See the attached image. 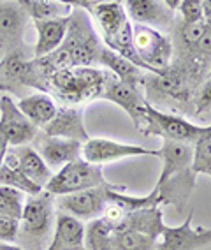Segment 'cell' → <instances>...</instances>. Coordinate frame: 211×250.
I'll return each instance as SVG.
<instances>
[{
  "label": "cell",
  "instance_id": "cell-20",
  "mask_svg": "<svg viewBox=\"0 0 211 250\" xmlns=\"http://www.w3.org/2000/svg\"><path fill=\"white\" fill-rule=\"evenodd\" d=\"M157 157L162 162V171L157 183L164 182L169 176L192 167L193 148L190 143L185 141H173V139H162V146L157 150Z\"/></svg>",
  "mask_w": 211,
  "mask_h": 250
},
{
  "label": "cell",
  "instance_id": "cell-3",
  "mask_svg": "<svg viewBox=\"0 0 211 250\" xmlns=\"http://www.w3.org/2000/svg\"><path fill=\"white\" fill-rule=\"evenodd\" d=\"M57 208L55 196L48 190H40L36 196H27L19 219L16 241L23 250H46L55 229Z\"/></svg>",
  "mask_w": 211,
  "mask_h": 250
},
{
  "label": "cell",
  "instance_id": "cell-30",
  "mask_svg": "<svg viewBox=\"0 0 211 250\" xmlns=\"http://www.w3.org/2000/svg\"><path fill=\"white\" fill-rule=\"evenodd\" d=\"M176 11L180 13V20L183 23H197L204 20L202 0H181Z\"/></svg>",
  "mask_w": 211,
  "mask_h": 250
},
{
  "label": "cell",
  "instance_id": "cell-10",
  "mask_svg": "<svg viewBox=\"0 0 211 250\" xmlns=\"http://www.w3.org/2000/svg\"><path fill=\"white\" fill-rule=\"evenodd\" d=\"M30 16L16 0H0V53L27 49L25 30Z\"/></svg>",
  "mask_w": 211,
  "mask_h": 250
},
{
  "label": "cell",
  "instance_id": "cell-2",
  "mask_svg": "<svg viewBox=\"0 0 211 250\" xmlns=\"http://www.w3.org/2000/svg\"><path fill=\"white\" fill-rule=\"evenodd\" d=\"M106 74L102 67L57 69L46 76V94L58 99L62 106H83L102 97Z\"/></svg>",
  "mask_w": 211,
  "mask_h": 250
},
{
  "label": "cell",
  "instance_id": "cell-9",
  "mask_svg": "<svg viewBox=\"0 0 211 250\" xmlns=\"http://www.w3.org/2000/svg\"><path fill=\"white\" fill-rule=\"evenodd\" d=\"M143 155L157 157V150L139 146V145L120 143V141H113L108 138H90L83 143V148H81V157L86 162L97 166H106L111 162L123 161V159Z\"/></svg>",
  "mask_w": 211,
  "mask_h": 250
},
{
  "label": "cell",
  "instance_id": "cell-23",
  "mask_svg": "<svg viewBox=\"0 0 211 250\" xmlns=\"http://www.w3.org/2000/svg\"><path fill=\"white\" fill-rule=\"evenodd\" d=\"M99 67L109 71L113 76H116L123 83H129V85H134V86H143V81H144L143 69L137 67L129 58L115 53L113 49L106 48V46H104L99 55Z\"/></svg>",
  "mask_w": 211,
  "mask_h": 250
},
{
  "label": "cell",
  "instance_id": "cell-36",
  "mask_svg": "<svg viewBox=\"0 0 211 250\" xmlns=\"http://www.w3.org/2000/svg\"><path fill=\"white\" fill-rule=\"evenodd\" d=\"M0 250H23L19 245H13V243H5V241H0Z\"/></svg>",
  "mask_w": 211,
  "mask_h": 250
},
{
  "label": "cell",
  "instance_id": "cell-38",
  "mask_svg": "<svg viewBox=\"0 0 211 250\" xmlns=\"http://www.w3.org/2000/svg\"><path fill=\"white\" fill-rule=\"evenodd\" d=\"M99 2H113V4H123V0H99Z\"/></svg>",
  "mask_w": 211,
  "mask_h": 250
},
{
  "label": "cell",
  "instance_id": "cell-37",
  "mask_svg": "<svg viewBox=\"0 0 211 250\" xmlns=\"http://www.w3.org/2000/svg\"><path fill=\"white\" fill-rule=\"evenodd\" d=\"M164 4H166L171 11H176L178 9V5L181 4V0H164Z\"/></svg>",
  "mask_w": 211,
  "mask_h": 250
},
{
  "label": "cell",
  "instance_id": "cell-29",
  "mask_svg": "<svg viewBox=\"0 0 211 250\" xmlns=\"http://www.w3.org/2000/svg\"><path fill=\"white\" fill-rule=\"evenodd\" d=\"M0 185H7V187L18 188V190L27 194V196H36L40 190H44V188H40L39 185H36L34 182H30V180L23 173H19L18 169L9 167V166H5V164L0 166Z\"/></svg>",
  "mask_w": 211,
  "mask_h": 250
},
{
  "label": "cell",
  "instance_id": "cell-35",
  "mask_svg": "<svg viewBox=\"0 0 211 250\" xmlns=\"http://www.w3.org/2000/svg\"><path fill=\"white\" fill-rule=\"evenodd\" d=\"M202 5H204V20L211 21V0H202Z\"/></svg>",
  "mask_w": 211,
  "mask_h": 250
},
{
  "label": "cell",
  "instance_id": "cell-14",
  "mask_svg": "<svg viewBox=\"0 0 211 250\" xmlns=\"http://www.w3.org/2000/svg\"><path fill=\"white\" fill-rule=\"evenodd\" d=\"M195 185H197V173L192 167H187V169L178 171L176 174L169 176L164 182L155 183L153 190L157 192L160 206L173 205L180 213H183L189 206L193 190H195Z\"/></svg>",
  "mask_w": 211,
  "mask_h": 250
},
{
  "label": "cell",
  "instance_id": "cell-13",
  "mask_svg": "<svg viewBox=\"0 0 211 250\" xmlns=\"http://www.w3.org/2000/svg\"><path fill=\"white\" fill-rule=\"evenodd\" d=\"M193 210L180 226H164L157 250H201L211 245V228H193Z\"/></svg>",
  "mask_w": 211,
  "mask_h": 250
},
{
  "label": "cell",
  "instance_id": "cell-18",
  "mask_svg": "<svg viewBox=\"0 0 211 250\" xmlns=\"http://www.w3.org/2000/svg\"><path fill=\"white\" fill-rule=\"evenodd\" d=\"M40 130L48 136L74 139L79 143H85L90 139L86 132L85 120H83V106H60L53 120Z\"/></svg>",
  "mask_w": 211,
  "mask_h": 250
},
{
  "label": "cell",
  "instance_id": "cell-39",
  "mask_svg": "<svg viewBox=\"0 0 211 250\" xmlns=\"http://www.w3.org/2000/svg\"><path fill=\"white\" fill-rule=\"evenodd\" d=\"M86 2H88V4H90L92 7H94V5L97 4V2H99V0H86Z\"/></svg>",
  "mask_w": 211,
  "mask_h": 250
},
{
  "label": "cell",
  "instance_id": "cell-21",
  "mask_svg": "<svg viewBox=\"0 0 211 250\" xmlns=\"http://www.w3.org/2000/svg\"><path fill=\"white\" fill-rule=\"evenodd\" d=\"M69 16L51 20H34V27L37 30V42L34 46V58L46 57L53 53L62 44L65 32H67Z\"/></svg>",
  "mask_w": 211,
  "mask_h": 250
},
{
  "label": "cell",
  "instance_id": "cell-8",
  "mask_svg": "<svg viewBox=\"0 0 211 250\" xmlns=\"http://www.w3.org/2000/svg\"><path fill=\"white\" fill-rule=\"evenodd\" d=\"M115 187V183H102L97 187L86 188L81 192L65 194V196L55 197V208L57 211L67 213L74 219L92 220L97 217H102L106 205L109 201V192Z\"/></svg>",
  "mask_w": 211,
  "mask_h": 250
},
{
  "label": "cell",
  "instance_id": "cell-15",
  "mask_svg": "<svg viewBox=\"0 0 211 250\" xmlns=\"http://www.w3.org/2000/svg\"><path fill=\"white\" fill-rule=\"evenodd\" d=\"M4 164L18 169L19 173H23L30 182L39 185L40 188H44L51 180V176H53V171L48 167L44 159L30 145L9 146L4 157Z\"/></svg>",
  "mask_w": 211,
  "mask_h": 250
},
{
  "label": "cell",
  "instance_id": "cell-40",
  "mask_svg": "<svg viewBox=\"0 0 211 250\" xmlns=\"http://www.w3.org/2000/svg\"><path fill=\"white\" fill-rule=\"evenodd\" d=\"M2 94H5V92H2V90H0V97H2Z\"/></svg>",
  "mask_w": 211,
  "mask_h": 250
},
{
  "label": "cell",
  "instance_id": "cell-41",
  "mask_svg": "<svg viewBox=\"0 0 211 250\" xmlns=\"http://www.w3.org/2000/svg\"><path fill=\"white\" fill-rule=\"evenodd\" d=\"M208 74H211V67H210V71H208Z\"/></svg>",
  "mask_w": 211,
  "mask_h": 250
},
{
  "label": "cell",
  "instance_id": "cell-6",
  "mask_svg": "<svg viewBox=\"0 0 211 250\" xmlns=\"http://www.w3.org/2000/svg\"><path fill=\"white\" fill-rule=\"evenodd\" d=\"M202 129L204 127L192 124L178 113L162 111V109H157V107H153L152 104L146 103L144 122L137 130L144 136H157V138L162 139L185 141V143L192 145L202 132Z\"/></svg>",
  "mask_w": 211,
  "mask_h": 250
},
{
  "label": "cell",
  "instance_id": "cell-26",
  "mask_svg": "<svg viewBox=\"0 0 211 250\" xmlns=\"http://www.w3.org/2000/svg\"><path fill=\"white\" fill-rule=\"evenodd\" d=\"M115 234V228L102 217L88 220L85 226V249L86 250H109V243Z\"/></svg>",
  "mask_w": 211,
  "mask_h": 250
},
{
  "label": "cell",
  "instance_id": "cell-32",
  "mask_svg": "<svg viewBox=\"0 0 211 250\" xmlns=\"http://www.w3.org/2000/svg\"><path fill=\"white\" fill-rule=\"evenodd\" d=\"M19 229V220L7 217V215H0V241L5 243H13L16 241Z\"/></svg>",
  "mask_w": 211,
  "mask_h": 250
},
{
  "label": "cell",
  "instance_id": "cell-5",
  "mask_svg": "<svg viewBox=\"0 0 211 250\" xmlns=\"http://www.w3.org/2000/svg\"><path fill=\"white\" fill-rule=\"evenodd\" d=\"M106 182L108 180L104 176L102 166L90 164L83 157H79L76 161L62 166L57 173H53V176L44 187V190H48V192L57 197L65 196V194L81 192V190L97 187V185H102Z\"/></svg>",
  "mask_w": 211,
  "mask_h": 250
},
{
  "label": "cell",
  "instance_id": "cell-34",
  "mask_svg": "<svg viewBox=\"0 0 211 250\" xmlns=\"http://www.w3.org/2000/svg\"><path fill=\"white\" fill-rule=\"evenodd\" d=\"M7 148H9V141H7L5 134L2 132V129H0V166L4 164V157H5V153H7Z\"/></svg>",
  "mask_w": 211,
  "mask_h": 250
},
{
  "label": "cell",
  "instance_id": "cell-28",
  "mask_svg": "<svg viewBox=\"0 0 211 250\" xmlns=\"http://www.w3.org/2000/svg\"><path fill=\"white\" fill-rule=\"evenodd\" d=\"M27 201V194L14 187L0 185V215H7L13 219H21L23 206Z\"/></svg>",
  "mask_w": 211,
  "mask_h": 250
},
{
  "label": "cell",
  "instance_id": "cell-31",
  "mask_svg": "<svg viewBox=\"0 0 211 250\" xmlns=\"http://www.w3.org/2000/svg\"><path fill=\"white\" fill-rule=\"evenodd\" d=\"M208 109H211V74H206L204 81L195 92V97H193V113L195 115L201 116Z\"/></svg>",
  "mask_w": 211,
  "mask_h": 250
},
{
  "label": "cell",
  "instance_id": "cell-12",
  "mask_svg": "<svg viewBox=\"0 0 211 250\" xmlns=\"http://www.w3.org/2000/svg\"><path fill=\"white\" fill-rule=\"evenodd\" d=\"M0 129L9 141V146L34 143V139L40 132L39 127H36L19 111L11 94H2L0 97Z\"/></svg>",
  "mask_w": 211,
  "mask_h": 250
},
{
  "label": "cell",
  "instance_id": "cell-11",
  "mask_svg": "<svg viewBox=\"0 0 211 250\" xmlns=\"http://www.w3.org/2000/svg\"><path fill=\"white\" fill-rule=\"evenodd\" d=\"M106 86H104L102 97L104 101L120 106L134 122V127L139 129L144 122V109H146V99H144L143 86H134L129 83H123L111 72L106 71Z\"/></svg>",
  "mask_w": 211,
  "mask_h": 250
},
{
  "label": "cell",
  "instance_id": "cell-16",
  "mask_svg": "<svg viewBox=\"0 0 211 250\" xmlns=\"http://www.w3.org/2000/svg\"><path fill=\"white\" fill-rule=\"evenodd\" d=\"M34 148H36L37 152H39V155L44 159L48 167L53 171V169H60L62 166L79 159L83 143L74 141V139H63V138H55V136H48L40 130L39 134H37V138L34 139Z\"/></svg>",
  "mask_w": 211,
  "mask_h": 250
},
{
  "label": "cell",
  "instance_id": "cell-24",
  "mask_svg": "<svg viewBox=\"0 0 211 250\" xmlns=\"http://www.w3.org/2000/svg\"><path fill=\"white\" fill-rule=\"evenodd\" d=\"M90 14L102 32V41L113 37L120 28H123L131 21L123 9V4H113V2H97L92 7Z\"/></svg>",
  "mask_w": 211,
  "mask_h": 250
},
{
  "label": "cell",
  "instance_id": "cell-4",
  "mask_svg": "<svg viewBox=\"0 0 211 250\" xmlns=\"http://www.w3.org/2000/svg\"><path fill=\"white\" fill-rule=\"evenodd\" d=\"M25 88L46 92V74L40 63L28 49L4 55L0 60V90L19 97Z\"/></svg>",
  "mask_w": 211,
  "mask_h": 250
},
{
  "label": "cell",
  "instance_id": "cell-22",
  "mask_svg": "<svg viewBox=\"0 0 211 250\" xmlns=\"http://www.w3.org/2000/svg\"><path fill=\"white\" fill-rule=\"evenodd\" d=\"M16 106L39 129L50 124L58 109L55 99L46 92H34L30 95H25L16 103Z\"/></svg>",
  "mask_w": 211,
  "mask_h": 250
},
{
  "label": "cell",
  "instance_id": "cell-17",
  "mask_svg": "<svg viewBox=\"0 0 211 250\" xmlns=\"http://www.w3.org/2000/svg\"><path fill=\"white\" fill-rule=\"evenodd\" d=\"M123 9L135 25L144 27H173L176 21L174 11L164 0H123Z\"/></svg>",
  "mask_w": 211,
  "mask_h": 250
},
{
  "label": "cell",
  "instance_id": "cell-7",
  "mask_svg": "<svg viewBox=\"0 0 211 250\" xmlns=\"http://www.w3.org/2000/svg\"><path fill=\"white\" fill-rule=\"evenodd\" d=\"M134 49L146 72L166 71L174 60V46L169 36L157 28L135 25L134 27Z\"/></svg>",
  "mask_w": 211,
  "mask_h": 250
},
{
  "label": "cell",
  "instance_id": "cell-25",
  "mask_svg": "<svg viewBox=\"0 0 211 250\" xmlns=\"http://www.w3.org/2000/svg\"><path fill=\"white\" fill-rule=\"evenodd\" d=\"M157 245L158 238L146 234L139 229L123 226L115 229L109 250H157Z\"/></svg>",
  "mask_w": 211,
  "mask_h": 250
},
{
  "label": "cell",
  "instance_id": "cell-1",
  "mask_svg": "<svg viewBox=\"0 0 211 250\" xmlns=\"http://www.w3.org/2000/svg\"><path fill=\"white\" fill-rule=\"evenodd\" d=\"M102 48L104 44L92 25L90 13L85 9H72L62 44L53 53L37 60L46 76L57 69L99 67V55Z\"/></svg>",
  "mask_w": 211,
  "mask_h": 250
},
{
  "label": "cell",
  "instance_id": "cell-42",
  "mask_svg": "<svg viewBox=\"0 0 211 250\" xmlns=\"http://www.w3.org/2000/svg\"><path fill=\"white\" fill-rule=\"evenodd\" d=\"M81 250H86V249H81Z\"/></svg>",
  "mask_w": 211,
  "mask_h": 250
},
{
  "label": "cell",
  "instance_id": "cell-27",
  "mask_svg": "<svg viewBox=\"0 0 211 250\" xmlns=\"http://www.w3.org/2000/svg\"><path fill=\"white\" fill-rule=\"evenodd\" d=\"M193 161L192 169L197 174L211 176V125H204L202 132L192 143Z\"/></svg>",
  "mask_w": 211,
  "mask_h": 250
},
{
  "label": "cell",
  "instance_id": "cell-33",
  "mask_svg": "<svg viewBox=\"0 0 211 250\" xmlns=\"http://www.w3.org/2000/svg\"><path fill=\"white\" fill-rule=\"evenodd\" d=\"M55 2H60L63 5H69L72 9H85L90 13L92 11V5L86 2V0H55Z\"/></svg>",
  "mask_w": 211,
  "mask_h": 250
},
{
  "label": "cell",
  "instance_id": "cell-19",
  "mask_svg": "<svg viewBox=\"0 0 211 250\" xmlns=\"http://www.w3.org/2000/svg\"><path fill=\"white\" fill-rule=\"evenodd\" d=\"M85 249V224L71 215L57 211L53 238L46 250H81Z\"/></svg>",
  "mask_w": 211,
  "mask_h": 250
}]
</instances>
